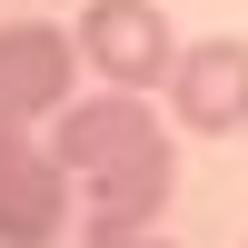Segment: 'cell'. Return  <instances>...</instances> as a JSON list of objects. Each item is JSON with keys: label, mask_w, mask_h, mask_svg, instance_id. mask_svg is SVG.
I'll return each mask as SVG.
<instances>
[{"label": "cell", "mask_w": 248, "mask_h": 248, "mask_svg": "<svg viewBox=\"0 0 248 248\" xmlns=\"http://www.w3.org/2000/svg\"><path fill=\"white\" fill-rule=\"evenodd\" d=\"M169 109L189 139H238L248 129V40H189L169 60Z\"/></svg>", "instance_id": "obj_3"}, {"label": "cell", "mask_w": 248, "mask_h": 248, "mask_svg": "<svg viewBox=\"0 0 248 248\" xmlns=\"http://www.w3.org/2000/svg\"><path fill=\"white\" fill-rule=\"evenodd\" d=\"M20 129H30V119H20V109H10V99H0V159H10V149H20Z\"/></svg>", "instance_id": "obj_7"}, {"label": "cell", "mask_w": 248, "mask_h": 248, "mask_svg": "<svg viewBox=\"0 0 248 248\" xmlns=\"http://www.w3.org/2000/svg\"><path fill=\"white\" fill-rule=\"evenodd\" d=\"M79 60L109 90H169V60H179L169 10L159 0H90L79 10Z\"/></svg>", "instance_id": "obj_1"}, {"label": "cell", "mask_w": 248, "mask_h": 248, "mask_svg": "<svg viewBox=\"0 0 248 248\" xmlns=\"http://www.w3.org/2000/svg\"><path fill=\"white\" fill-rule=\"evenodd\" d=\"M149 139H169V129H159V109H139V90H90L79 109H50V149H60L70 179L109 169V159L149 149Z\"/></svg>", "instance_id": "obj_4"}, {"label": "cell", "mask_w": 248, "mask_h": 248, "mask_svg": "<svg viewBox=\"0 0 248 248\" xmlns=\"http://www.w3.org/2000/svg\"><path fill=\"white\" fill-rule=\"evenodd\" d=\"M79 189H90V199H79L90 248H129V238L159 229V209H169V189H179V159H169V139H149V149H129V159H109V169H90Z\"/></svg>", "instance_id": "obj_2"}, {"label": "cell", "mask_w": 248, "mask_h": 248, "mask_svg": "<svg viewBox=\"0 0 248 248\" xmlns=\"http://www.w3.org/2000/svg\"><path fill=\"white\" fill-rule=\"evenodd\" d=\"M129 248H169V238H159V229H149V238H129Z\"/></svg>", "instance_id": "obj_8"}, {"label": "cell", "mask_w": 248, "mask_h": 248, "mask_svg": "<svg viewBox=\"0 0 248 248\" xmlns=\"http://www.w3.org/2000/svg\"><path fill=\"white\" fill-rule=\"evenodd\" d=\"M60 218H70V169H60V149L20 139L0 159V248H50Z\"/></svg>", "instance_id": "obj_6"}, {"label": "cell", "mask_w": 248, "mask_h": 248, "mask_svg": "<svg viewBox=\"0 0 248 248\" xmlns=\"http://www.w3.org/2000/svg\"><path fill=\"white\" fill-rule=\"evenodd\" d=\"M70 79H79V50H70L60 20H10V30H0V99H10L20 119L70 109Z\"/></svg>", "instance_id": "obj_5"}]
</instances>
